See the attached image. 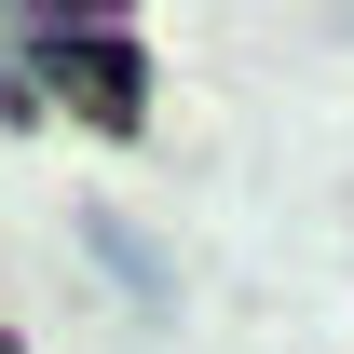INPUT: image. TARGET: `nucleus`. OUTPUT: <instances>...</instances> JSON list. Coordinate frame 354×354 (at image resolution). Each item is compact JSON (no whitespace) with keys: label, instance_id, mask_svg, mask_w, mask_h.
Instances as JSON below:
<instances>
[{"label":"nucleus","instance_id":"obj_1","mask_svg":"<svg viewBox=\"0 0 354 354\" xmlns=\"http://www.w3.org/2000/svg\"><path fill=\"white\" fill-rule=\"evenodd\" d=\"M28 95H82L95 123H136V95H150V68H136V41H109V28H82V14H28Z\"/></svg>","mask_w":354,"mask_h":354},{"label":"nucleus","instance_id":"obj_2","mask_svg":"<svg viewBox=\"0 0 354 354\" xmlns=\"http://www.w3.org/2000/svg\"><path fill=\"white\" fill-rule=\"evenodd\" d=\"M82 245H95V259H109V272H123V286H136V300H150V313L177 300V272H164V245H136V232L109 218V205H82Z\"/></svg>","mask_w":354,"mask_h":354},{"label":"nucleus","instance_id":"obj_3","mask_svg":"<svg viewBox=\"0 0 354 354\" xmlns=\"http://www.w3.org/2000/svg\"><path fill=\"white\" fill-rule=\"evenodd\" d=\"M28 109H41V95H28V68H0V123H28Z\"/></svg>","mask_w":354,"mask_h":354}]
</instances>
